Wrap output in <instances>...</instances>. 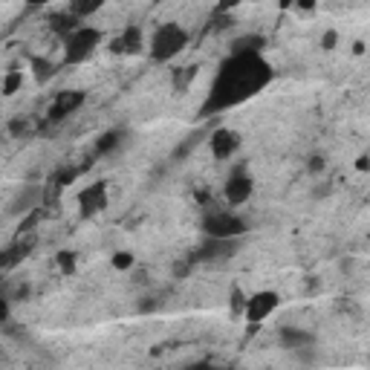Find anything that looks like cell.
<instances>
[{
	"label": "cell",
	"mask_w": 370,
	"mask_h": 370,
	"mask_svg": "<svg viewBox=\"0 0 370 370\" xmlns=\"http://www.w3.org/2000/svg\"><path fill=\"white\" fill-rule=\"evenodd\" d=\"M272 81V67L257 56V49H237L235 58L223 64L215 90H211V108H229Z\"/></svg>",
	"instance_id": "obj_1"
},
{
	"label": "cell",
	"mask_w": 370,
	"mask_h": 370,
	"mask_svg": "<svg viewBox=\"0 0 370 370\" xmlns=\"http://www.w3.org/2000/svg\"><path fill=\"white\" fill-rule=\"evenodd\" d=\"M185 46H188V29L180 26V24H163V26H156L153 35H150V41H148L150 58H153L156 64L174 61Z\"/></svg>",
	"instance_id": "obj_2"
},
{
	"label": "cell",
	"mask_w": 370,
	"mask_h": 370,
	"mask_svg": "<svg viewBox=\"0 0 370 370\" xmlns=\"http://www.w3.org/2000/svg\"><path fill=\"white\" fill-rule=\"evenodd\" d=\"M61 41H64V64H84L101 46V32L96 26H90V24H78Z\"/></svg>",
	"instance_id": "obj_3"
},
{
	"label": "cell",
	"mask_w": 370,
	"mask_h": 370,
	"mask_svg": "<svg viewBox=\"0 0 370 370\" xmlns=\"http://www.w3.org/2000/svg\"><path fill=\"white\" fill-rule=\"evenodd\" d=\"M278 307H281V295H278L275 289H257V292L246 295V304H243V322L249 324V333L257 330Z\"/></svg>",
	"instance_id": "obj_4"
},
{
	"label": "cell",
	"mask_w": 370,
	"mask_h": 370,
	"mask_svg": "<svg viewBox=\"0 0 370 370\" xmlns=\"http://www.w3.org/2000/svg\"><path fill=\"white\" fill-rule=\"evenodd\" d=\"M202 229L211 240H232V237H243L249 232V223L240 215H235V211H211Z\"/></svg>",
	"instance_id": "obj_5"
},
{
	"label": "cell",
	"mask_w": 370,
	"mask_h": 370,
	"mask_svg": "<svg viewBox=\"0 0 370 370\" xmlns=\"http://www.w3.org/2000/svg\"><path fill=\"white\" fill-rule=\"evenodd\" d=\"M240 145H243V136L235 128H215L208 133V150L217 163L232 160V156L240 150Z\"/></svg>",
	"instance_id": "obj_6"
},
{
	"label": "cell",
	"mask_w": 370,
	"mask_h": 370,
	"mask_svg": "<svg viewBox=\"0 0 370 370\" xmlns=\"http://www.w3.org/2000/svg\"><path fill=\"white\" fill-rule=\"evenodd\" d=\"M76 202H78V215H81V217H96V215H101V211L108 208V202H111L108 183H93V185L81 188L78 197H76Z\"/></svg>",
	"instance_id": "obj_7"
},
{
	"label": "cell",
	"mask_w": 370,
	"mask_h": 370,
	"mask_svg": "<svg viewBox=\"0 0 370 370\" xmlns=\"http://www.w3.org/2000/svg\"><path fill=\"white\" fill-rule=\"evenodd\" d=\"M84 101H87L84 90H61L56 98H52L49 111H46V119H49V122H61V119L73 116L76 111H81Z\"/></svg>",
	"instance_id": "obj_8"
},
{
	"label": "cell",
	"mask_w": 370,
	"mask_h": 370,
	"mask_svg": "<svg viewBox=\"0 0 370 370\" xmlns=\"http://www.w3.org/2000/svg\"><path fill=\"white\" fill-rule=\"evenodd\" d=\"M252 194H255V180H252L249 174H243V171L232 174V177L226 180V185H223V197H226V202H229L232 208L246 205V202L252 200Z\"/></svg>",
	"instance_id": "obj_9"
},
{
	"label": "cell",
	"mask_w": 370,
	"mask_h": 370,
	"mask_svg": "<svg viewBox=\"0 0 370 370\" xmlns=\"http://www.w3.org/2000/svg\"><path fill=\"white\" fill-rule=\"evenodd\" d=\"M122 43H125V56H139V52L145 49V32L139 24H128L122 32H119Z\"/></svg>",
	"instance_id": "obj_10"
},
{
	"label": "cell",
	"mask_w": 370,
	"mask_h": 370,
	"mask_svg": "<svg viewBox=\"0 0 370 370\" xmlns=\"http://www.w3.org/2000/svg\"><path fill=\"white\" fill-rule=\"evenodd\" d=\"M101 6H104V0H70L67 12H70L78 24H84V21H90L96 12H101Z\"/></svg>",
	"instance_id": "obj_11"
},
{
	"label": "cell",
	"mask_w": 370,
	"mask_h": 370,
	"mask_svg": "<svg viewBox=\"0 0 370 370\" xmlns=\"http://www.w3.org/2000/svg\"><path fill=\"white\" fill-rule=\"evenodd\" d=\"M281 341H284V347H289V350H301V347H312L315 336L307 333V330H298V327H284V330H281Z\"/></svg>",
	"instance_id": "obj_12"
},
{
	"label": "cell",
	"mask_w": 370,
	"mask_h": 370,
	"mask_svg": "<svg viewBox=\"0 0 370 370\" xmlns=\"http://www.w3.org/2000/svg\"><path fill=\"white\" fill-rule=\"evenodd\" d=\"M21 87H24V70L9 67V70L4 73V78H0V96L12 98L15 93H21Z\"/></svg>",
	"instance_id": "obj_13"
},
{
	"label": "cell",
	"mask_w": 370,
	"mask_h": 370,
	"mask_svg": "<svg viewBox=\"0 0 370 370\" xmlns=\"http://www.w3.org/2000/svg\"><path fill=\"white\" fill-rule=\"evenodd\" d=\"M29 70H32V78H35L38 84H46L52 76H56V64H52L49 58H43V56L29 58Z\"/></svg>",
	"instance_id": "obj_14"
},
{
	"label": "cell",
	"mask_w": 370,
	"mask_h": 370,
	"mask_svg": "<svg viewBox=\"0 0 370 370\" xmlns=\"http://www.w3.org/2000/svg\"><path fill=\"white\" fill-rule=\"evenodd\" d=\"M200 76V67L197 64H188V67H177L174 70V76H171V84H174V90L177 93H185L191 84H194V78Z\"/></svg>",
	"instance_id": "obj_15"
},
{
	"label": "cell",
	"mask_w": 370,
	"mask_h": 370,
	"mask_svg": "<svg viewBox=\"0 0 370 370\" xmlns=\"http://www.w3.org/2000/svg\"><path fill=\"white\" fill-rule=\"evenodd\" d=\"M76 26H78V21H76L67 9H64V12H56V15H49V29L56 32L58 38H64V35H67L70 29H76Z\"/></svg>",
	"instance_id": "obj_16"
},
{
	"label": "cell",
	"mask_w": 370,
	"mask_h": 370,
	"mask_svg": "<svg viewBox=\"0 0 370 370\" xmlns=\"http://www.w3.org/2000/svg\"><path fill=\"white\" fill-rule=\"evenodd\" d=\"M56 267H58V272H61L64 278H70V275L78 269V255H76L73 249H61V252H56Z\"/></svg>",
	"instance_id": "obj_17"
},
{
	"label": "cell",
	"mask_w": 370,
	"mask_h": 370,
	"mask_svg": "<svg viewBox=\"0 0 370 370\" xmlns=\"http://www.w3.org/2000/svg\"><path fill=\"white\" fill-rule=\"evenodd\" d=\"M111 267H113L116 272H130V269L136 267V255L128 252V249H119V252H113V257H111Z\"/></svg>",
	"instance_id": "obj_18"
},
{
	"label": "cell",
	"mask_w": 370,
	"mask_h": 370,
	"mask_svg": "<svg viewBox=\"0 0 370 370\" xmlns=\"http://www.w3.org/2000/svg\"><path fill=\"white\" fill-rule=\"evenodd\" d=\"M119 145V133L116 130H111V133H104L98 142H96V153H108L111 148H116Z\"/></svg>",
	"instance_id": "obj_19"
},
{
	"label": "cell",
	"mask_w": 370,
	"mask_h": 370,
	"mask_svg": "<svg viewBox=\"0 0 370 370\" xmlns=\"http://www.w3.org/2000/svg\"><path fill=\"white\" fill-rule=\"evenodd\" d=\"M243 304H246V295H243L240 289H232V298H229L232 315H243Z\"/></svg>",
	"instance_id": "obj_20"
},
{
	"label": "cell",
	"mask_w": 370,
	"mask_h": 370,
	"mask_svg": "<svg viewBox=\"0 0 370 370\" xmlns=\"http://www.w3.org/2000/svg\"><path fill=\"white\" fill-rule=\"evenodd\" d=\"M292 9H295V12H304V15H309V12H315V9H319V0H295V4H292Z\"/></svg>",
	"instance_id": "obj_21"
},
{
	"label": "cell",
	"mask_w": 370,
	"mask_h": 370,
	"mask_svg": "<svg viewBox=\"0 0 370 370\" xmlns=\"http://www.w3.org/2000/svg\"><path fill=\"white\" fill-rule=\"evenodd\" d=\"M322 46H324V49H336V46H339V32H336V29H324Z\"/></svg>",
	"instance_id": "obj_22"
},
{
	"label": "cell",
	"mask_w": 370,
	"mask_h": 370,
	"mask_svg": "<svg viewBox=\"0 0 370 370\" xmlns=\"http://www.w3.org/2000/svg\"><path fill=\"white\" fill-rule=\"evenodd\" d=\"M26 130H29V125H26L24 119H12V122H9V133H12V136H24Z\"/></svg>",
	"instance_id": "obj_23"
},
{
	"label": "cell",
	"mask_w": 370,
	"mask_h": 370,
	"mask_svg": "<svg viewBox=\"0 0 370 370\" xmlns=\"http://www.w3.org/2000/svg\"><path fill=\"white\" fill-rule=\"evenodd\" d=\"M356 171H359V174H367V171H370V156H367V153H359V156H356Z\"/></svg>",
	"instance_id": "obj_24"
},
{
	"label": "cell",
	"mask_w": 370,
	"mask_h": 370,
	"mask_svg": "<svg viewBox=\"0 0 370 370\" xmlns=\"http://www.w3.org/2000/svg\"><path fill=\"white\" fill-rule=\"evenodd\" d=\"M113 56H125V43H122V38L116 35V38H111V46H108Z\"/></svg>",
	"instance_id": "obj_25"
},
{
	"label": "cell",
	"mask_w": 370,
	"mask_h": 370,
	"mask_svg": "<svg viewBox=\"0 0 370 370\" xmlns=\"http://www.w3.org/2000/svg\"><path fill=\"white\" fill-rule=\"evenodd\" d=\"M240 4H246V0H217V9H220V12H229V9L240 6Z\"/></svg>",
	"instance_id": "obj_26"
},
{
	"label": "cell",
	"mask_w": 370,
	"mask_h": 370,
	"mask_svg": "<svg viewBox=\"0 0 370 370\" xmlns=\"http://www.w3.org/2000/svg\"><path fill=\"white\" fill-rule=\"evenodd\" d=\"M309 171H312V174L324 171V160H322V156H312V160H309Z\"/></svg>",
	"instance_id": "obj_27"
},
{
	"label": "cell",
	"mask_w": 370,
	"mask_h": 370,
	"mask_svg": "<svg viewBox=\"0 0 370 370\" xmlns=\"http://www.w3.org/2000/svg\"><path fill=\"white\" fill-rule=\"evenodd\" d=\"M364 49H367L364 41H353V56H364Z\"/></svg>",
	"instance_id": "obj_28"
},
{
	"label": "cell",
	"mask_w": 370,
	"mask_h": 370,
	"mask_svg": "<svg viewBox=\"0 0 370 370\" xmlns=\"http://www.w3.org/2000/svg\"><path fill=\"white\" fill-rule=\"evenodd\" d=\"M46 4H52V0H26V6H46Z\"/></svg>",
	"instance_id": "obj_29"
},
{
	"label": "cell",
	"mask_w": 370,
	"mask_h": 370,
	"mask_svg": "<svg viewBox=\"0 0 370 370\" xmlns=\"http://www.w3.org/2000/svg\"><path fill=\"white\" fill-rule=\"evenodd\" d=\"M292 4H295V0H278V6H281V9H292Z\"/></svg>",
	"instance_id": "obj_30"
},
{
	"label": "cell",
	"mask_w": 370,
	"mask_h": 370,
	"mask_svg": "<svg viewBox=\"0 0 370 370\" xmlns=\"http://www.w3.org/2000/svg\"><path fill=\"white\" fill-rule=\"evenodd\" d=\"M150 4H165V0H150Z\"/></svg>",
	"instance_id": "obj_31"
}]
</instances>
